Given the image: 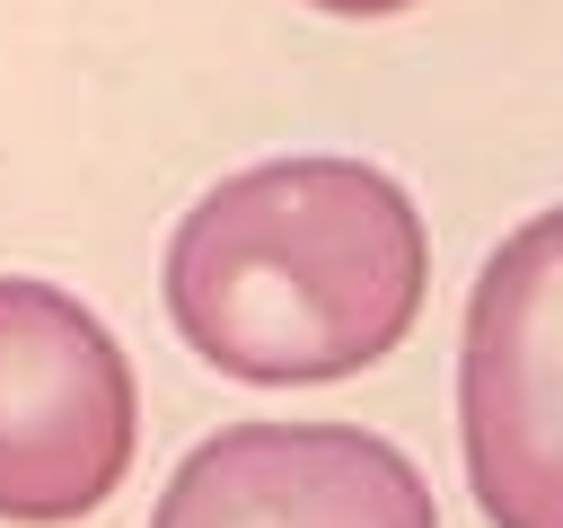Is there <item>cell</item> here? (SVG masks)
<instances>
[{"label":"cell","mask_w":563,"mask_h":528,"mask_svg":"<svg viewBox=\"0 0 563 528\" xmlns=\"http://www.w3.org/2000/svg\"><path fill=\"white\" fill-rule=\"evenodd\" d=\"M422 282V211L369 158H255L167 238V317L238 387H325L387 361Z\"/></svg>","instance_id":"obj_1"},{"label":"cell","mask_w":563,"mask_h":528,"mask_svg":"<svg viewBox=\"0 0 563 528\" xmlns=\"http://www.w3.org/2000/svg\"><path fill=\"white\" fill-rule=\"evenodd\" d=\"M132 361L88 299L0 273V519L70 528L132 475Z\"/></svg>","instance_id":"obj_2"},{"label":"cell","mask_w":563,"mask_h":528,"mask_svg":"<svg viewBox=\"0 0 563 528\" xmlns=\"http://www.w3.org/2000/svg\"><path fill=\"white\" fill-rule=\"evenodd\" d=\"M457 440L493 528H563V202L519 220L475 273Z\"/></svg>","instance_id":"obj_3"},{"label":"cell","mask_w":563,"mask_h":528,"mask_svg":"<svg viewBox=\"0 0 563 528\" xmlns=\"http://www.w3.org/2000/svg\"><path fill=\"white\" fill-rule=\"evenodd\" d=\"M150 528H440L422 466L361 422H229L167 475Z\"/></svg>","instance_id":"obj_4"},{"label":"cell","mask_w":563,"mask_h":528,"mask_svg":"<svg viewBox=\"0 0 563 528\" xmlns=\"http://www.w3.org/2000/svg\"><path fill=\"white\" fill-rule=\"evenodd\" d=\"M308 9H334V18H396V9H413V0H308Z\"/></svg>","instance_id":"obj_5"}]
</instances>
